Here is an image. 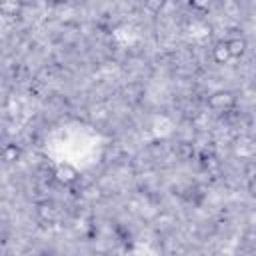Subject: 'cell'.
I'll use <instances>...</instances> for the list:
<instances>
[{
  "label": "cell",
  "mask_w": 256,
  "mask_h": 256,
  "mask_svg": "<svg viewBox=\"0 0 256 256\" xmlns=\"http://www.w3.org/2000/svg\"><path fill=\"white\" fill-rule=\"evenodd\" d=\"M38 256H52V252H40Z\"/></svg>",
  "instance_id": "9"
},
{
  "label": "cell",
  "mask_w": 256,
  "mask_h": 256,
  "mask_svg": "<svg viewBox=\"0 0 256 256\" xmlns=\"http://www.w3.org/2000/svg\"><path fill=\"white\" fill-rule=\"evenodd\" d=\"M40 212H42L44 216H50V218H52V216L56 214V208H54V204H42V206H40Z\"/></svg>",
  "instance_id": "7"
},
{
  "label": "cell",
  "mask_w": 256,
  "mask_h": 256,
  "mask_svg": "<svg viewBox=\"0 0 256 256\" xmlns=\"http://www.w3.org/2000/svg\"><path fill=\"white\" fill-rule=\"evenodd\" d=\"M212 56L218 64H226L230 60V54H228V48H226V42H218L214 48H212Z\"/></svg>",
  "instance_id": "5"
},
{
  "label": "cell",
  "mask_w": 256,
  "mask_h": 256,
  "mask_svg": "<svg viewBox=\"0 0 256 256\" xmlns=\"http://www.w3.org/2000/svg\"><path fill=\"white\" fill-rule=\"evenodd\" d=\"M56 178H58L60 182H64V184H70V182H74V180L78 178V172H76L70 164H64V166H58Z\"/></svg>",
  "instance_id": "3"
},
{
  "label": "cell",
  "mask_w": 256,
  "mask_h": 256,
  "mask_svg": "<svg viewBox=\"0 0 256 256\" xmlns=\"http://www.w3.org/2000/svg\"><path fill=\"white\" fill-rule=\"evenodd\" d=\"M210 106L216 110H228L234 106V96L230 92H216L210 96Z\"/></svg>",
  "instance_id": "1"
},
{
  "label": "cell",
  "mask_w": 256,
  "mask_h": 256,
  "mask_svg": "<svg viewBox=\"0 0 256 256\" xmlns=\"http://www.w3.org/2000/svg\"><path fill=\"white\" fill-rule=\"evenodd\" d=\"M22 4L20 2H0V14L2 16H20Z\"/></svg>",
  "instance_id": "6"
},
{
  "label": "cell",
  "mask_w": 256,
  "mask_h": 256,
  "mask_svg": "<svg viewBox=\"0 0 256 256\" xmlns=\"http://www.w3.org/2000/svg\"><path fill=\"white\" fill-rule=\"evenodd\" d=\"M226 48H228V54L230 58H240L246 50V40L240 38V36H234L230 40H226Z\"/></svg>",
  "instance_id": "2"
},
{
  "label": "cell",
  "mask_w": 256,
  "mask_h": 256,
  "mask_svg": "<svg viewBox=\"0 0 256 256\" xmlns=\"http://www.w3.org/2000/svg\"><path fill=\"white\" fill-rule=\"evenodd\" d=\"M146 8H150V10H160L162 8V2L158 0V2H146Z\"/></svg>",
  "instance_id": "8"
},
{
  "label": "cell",
  "mask_w": 256,
  "mask_h": 256,
  "mask_svg": "<svg viewBox=\"0 0 256 256\" xmlns=\"http://www.w3.org/2000/svg\"><path fill=\"white\" fill-rule=\"evenodd\" d=\"M18 156H20V148L16 144H6L0 148V158L4 162H14V160H18Z\"/></svg>",
  "instance_id": "4"
}]
</instances>
